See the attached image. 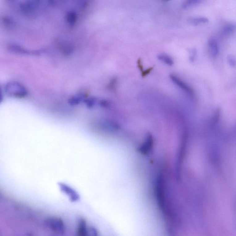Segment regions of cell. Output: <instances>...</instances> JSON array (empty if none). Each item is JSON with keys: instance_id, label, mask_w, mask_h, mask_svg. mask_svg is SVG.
<instances>
[{"instance_id": "6da1fadb", "label": "cell", "mask_w": 236, "mask_h": 236, "mask_svg": "<svg viewBox=\"0 0 236 236\" xmlns=\"http://www.w3.org/2000/svg\"><path fill=\"white\" fill-rule=\"evenodd\" d=\"M53 4L51 1H26L19 4L20 11L27 15H33L37 14L41 8L50 6Z\"/></svg>"}, {"instance_id": "7a4b0ae2", "label": "cell", "mask_w": 236, "mask_h": 236, "mask_svg": "<svg viewBox=\"0 0 236 236\" xmlns=\"http://www.w3.org/2000/svg\"><path fill=\"white\" fill-rule=\"evenodd\" d=\"M3 91L6 94L17 98H24L28 95L27 89L17 82L7 83L4 86Z\"/></svg>"}, {"instance_id": "3957f363", "label": "cell", "mask_w": 236, "mask_h": 236, "mask_svg": "<svg viewBox=\"0 0 236 236\" xmlns=\"http://www.w3.org/2000/svg\"><path fill=\"white\" fill-rule=\"evenodd\" d=\"M7 49L10 51L16 54H20V55H39L44 53V50L43 49L34 51H29L25 48H23L19 45L16 44H11L8 45Z\"/></svg>"}, {"instance_id": "277c9868", "label": "cell", "mask_w": 236, "mask_h": 236, "mask_svg": "<svg viewBox=\"0 0 236 236\" xmlns=\"http://www.w3.org/2000/svg\"><path fill=\"white\" fill-rule=\"evenodd\" d=\"M170 78L173 83L175 84L177 86L179 87V88L184 91L189 95L192 96H193V91L189 85H187L185 82L182 81L180 78H179L178 77H177L176 75H170Z\"/></svg>"}, {"instance_id": "5b68a950", "label": "cell", "mask_w": 236, "mask_h": 236, "mask_svg": "<svg viewBox=\"0 0 236 236\" xmlns=\"http://www.w3.org/2000/svg\"><path fill=\"white\" fill-rule=\"evenodd\" d=\"M208 48L209 53L212 57L216 58L220 52L219 44L217 39L214 37H210L208 40Z\"/></svg>"}, {"instance_id": "8992f818", "label": "cell", "mask_w": 236, "mask_h": 236, "mask_svg": "<svg viewBox=\"0 0 236 236\" xmlns=\"http://www.w3.org/2000/svg\"><path fill=\"white\" fill-rule=\"evenodd\" d=\"M236 31V24L234 22L226 23L221 30L222 35L225 37H229Z\"/></svg>"}, {"instance_id": "52a82bcc", "label": "cell", "mask_w": 236, "mask_h": 236, "mask_svg": "<svg viewBox=\"0 0 236 236\" xmlns=\"http://www.w3.org/2000/svg\"><path fill=\"white\" fill-rule=\"evenodd\" d=\"M59 48L62 53L65 56L72 55L74 51V47L70 43L65 41H59Z\"/></svg>"}, {"instance_id": "ba28073f", "label": "cell", "mask_w": 236, "mask_h": 236, "mask_svg": "<svg viewBox=\"0 0 236 236\" xmlns=\"http://www.w3.org/2000/svg\"><path fill=\"white\" fill-rule=\"evenodd\" d=\"M78 19V15L74 11H68L65 16V21L70 27H73L76 25Z\"/></svg>"}, {"instance_id": "9c48e42d", "label": "cell", "mask_w": 236, "mask_h": 236, "mask_svg": "<svg viewBox=\"0 0 236 236\" xmlns=\"http://www.w3.org/2000/svg\"><path fill=\"white\" fill-rule=\"evenodd\" d=\"M209 22V19L204 16L191 17L187 19V22L189 24L195 26L206 24Z\"/></svg>"}, {"instance_id": "30bf717a", "label": "cell", "mask_w": 236, "mask_h": 236, "mask_svg": "<svg viewBox=\"0 0 236 236\" xmlns=\"http://www.w3.org/2000/svg\"><path fill=\"white\" fill-rule=\"evenodd\" d=\"M59 185L61 190L67 194L72 199L74 200H76L78 198V195L77 193L67 184L64 183H59Z\"/></svg>"}, {"instance_id": "8fae6325", "label": "cell", "mask_w": 236, "mask_h": 236, "mask_svg": "<svg viewBox=\"0 0 236 236\" xmlns=\"http://www.w3.org/2000/svg\"><path fill=\"white\" fill-rule=\"evenodd\" d=\"M86 98V95L81 93L72 96L68 99V102L71 105L76 106L79 105L82 102H84Z\"/></svg>"}, {"instance_id": "7c38bea8", "label": "cell", "mask_w": 236, "mask_h": 236, "mask_svg": "<svg viewBox=\"0 0 236 236\" xmlns=\"http://www.w3.org/2000/svg\"><path fill=\"white\" fill-rule=\"evenodd\" d=\"M157 58L159 61L162 62L167 65L171 66L174 65V61L171 57L164 54H161L158 55Z\"/></svg>"}, {"instance_id": "4fadbf2b", "label": "cell", "mask_w": 236, "mask_h": 236, "mask_svg": "<svg viewBox=\"0 0 236 236\" xmlns=\"http://www.w3.org/2000/svg\"><path fill=\"white\" fill-rule=\"evenodd\" d=\"M201 0H188L183 2L182 4V7L184 9H188L193 6H196L202 2Z\"/></svg>"}, {"instance_id": "5bb4252c", "label": "cell", "mask_w": 236, "mask_h": 236, "mask_svg": "<svg viewBox=\"0 0 236 236\" xmlns=\"http://www.w3.org/2000/svg\"><path fill=\"white\" fill-rule=\"evenodd\" d=\"M2 22L4 26L7 28H13L15 26V21L8 17H3L2 18Z\"/></svg>"}, {"instance_id": "9a60e30c", "label": "cell", "mask_w": 236, "mask_h": 236, "mask_svg": "<svg viewBox=\"0 0 236 236\" xmlns=\"http://www.w3.org/2000/svg\"><path fill=\"white\" fill-rule=\"evenodd\" d=\"M97 100L94 97H90V98H86L84 101V103L86 104V106L88 108H91L93 107L96 104Z\"/></svg>"}, {"instance_id": "2e32d148", "label": "cell", "mask_w": 236, "mask_h": 236, "mask_svg": "<svg viewBox=\"0 0 236 236\" xmlns=\"http://www.w3.org/2000/svg\"><path fill=\"white\" fill-rule=\"evenodd\" d=\"M227 63L231 67H235L236 66V58L233 55H229L226 58Z\"/></svg>"}, {"instance_id": "e0dca14e", "label": "cell", "mask_w": 236, "mask_h": 236, "mask_svg": "<svg viewBox=\"0 0 236 236\" xmlns=\"http://www.w3.org/2000/svg\"><path fill=\"white\" fill-rule=\"evenodd\" d=\"M189 60L192 62H194L196 59L197 52L195 48H192L189 50Z\"/></svg>"}, {"instance_id": "ac0fdd59", "label": "cell", "mask_w": 236, "mask_h": 236, "mask_svg": "<svg viewBox=\"0 0 236 236\" xmlns=\"http://www.w3.org/2000/svg\"><path fill=\"white\" fill-rule=\"evenodd\" d=\"M154 66H151V67H149L146 70H144L143 72H141V75L143 77H145L148 75L149 74H150L151 72L153 70Z\"/></svg>"}, {"instance_id": "d6986e66", "label": "cell", "mask_w": 236, "mask_h": 236, "mask_svg": "<svg viewBox=\"0 0 236 236\" xmlns=\"http://www.w3.org/2000/svg\"><path fill=\"white\" fill-rule=\"evenodd\" d=\"M117 82V78H112L111 79V81L109 82V84L108 85V88L109 89H113L114 88L115 86H116V84Z\"/></svg>"}, {"instance_id": "ffe728a7", "label": "cell", "mask_w": 236, "mask_h": 236, "mask_svg": "<svg viewBox=\"0 0 236 236\" xmlns=\"http://www.w3.org/2000/svg\"><path fill=\"white\" fill-rule=\"evenodd\" d=\"M142 60L141 59H138L137 60V66H138V69L140 70V71L141 72H143L144 71V68H143V65L142 64Z\"/></svg>"}]
</instances>
